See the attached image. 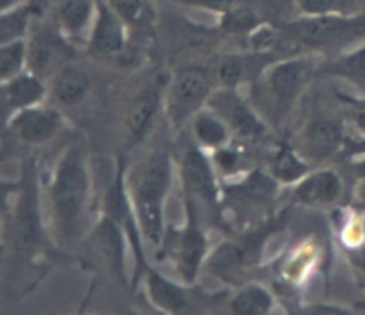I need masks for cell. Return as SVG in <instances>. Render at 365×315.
<instances>
[{
	"instance_id": "e0dca14e",
	"label": "cell",
	"mask_w": 365,
	"mask_h": 315,
	"mask_svg": "<svg viewBox=\"0 0 365 315\" xmlns=\"http://www.w3.org/2000/svg\"><path fill=\"white\" fill-rule=\"evenodd\" d=\"M342 193L341 176L333 170L306 174L294 190L297 201L308 207H325L335 202Z\"/></svg>"
},
{
	"instance_id": "3957f363",
	"label": "cell",
	"mask_w": 365,
	"mask_h": 315,
	"mask_svg": "<svg viewBox=\"0 0 365 315\" xmlns=\"http://www.w3.org/2000/svg\"><path fill=\"white\" fill-rule=\"evenodd\" d=\"M293 42L304 48H339L359 38H365V14L344 16V14H325V16H306L289 24L285 29Z\"/></svg>"
},
{
	"instance_id": "52a82bcc",
	"label": "cell",
	"mask_w": 365,
	"mask_h": 315,
	"mask_svg": "<svg viewBox=\"0 0 365 315\" xmlns=\"http://www.w3.org/2000/svg\"><path fill=\"white\" fill-rule=\"evenodd\" d=\"M128 25L117 16L108 0H98L96 18L90 27L88 48L96 56H119L126 42Z\"/></svg>"
},
{
	"instance_id": "30bf717a",
	"label": "cell",
	"mask_w": 365,
	"mask_h": 315,
	"mask_svg": "<svg viewBox=\"0 0 365 315\" xmlns=\"http://www.w3.org/2000/svg\"><path fill=\"white\" fill-rule=\"evenodd\" d=\"M182 180L187 195L195 197L197 201L216 202L218 199V184H216L212 162L195 148H190L182 159Z\"/></svg>"
},
{
	"instance_id": "f546056e",
	"label": "cell",
	"mask_w": 365,
	"mask_h": 315,
	"mask_svg": "<svg viewBox=\"0 0 365 315\" xmlns=\"http://www.w3.org/2000/svg\"><path fill=\"white\" fill-rule=\"evenodd\" d=\"M98 237L102 241V247L108 252L109 260L113 262L115 268H119L120 264H123V243H120V233L115 220L106 218L102 222V226H100Z\"/></svg>"
},
{
	"instance_id": "ffe728a7",
	"label": "cell",
	"mask_w": 365,
	"mask_h": 315,
	"mask_svg": "<svg viewBox=\"0 0 365 315\" xmlns=\"http://www.w3.org/2000/svg\"><path fill=\"white\" fill-rule=\"evenodd\" d=\"M98 0H58L56 21L66 35L78 38L92 27Z\"/></svg>"
},
{
	"instance_id": "7c38bea8",
	"label": "cell",
	"mask_w": 365,
	"mask_h": 315,
	"mask_svg": "<svg viewBox=\"0 0 365 315\" xmlns=\"http://www.w3.org/2000/svg\"><path fill=\"white\" fill-rule=\"evenodd\" d=\"M12 130L16 136L25 143H44L58 134L61 126L60 113L52 108H33L21 109L12 117Z\"/></svg>"
},
{
	"instance_id": "9a60e30c",
	"label": "cell",
	"mask_w": 365,
	"mask_h": 315,
	"mask_svg": "<svg viewBox=\"0 0 365 315\" xmlns=\"http://www.w3.org/2000/svg\"><path fill=\"white\" fill-rule=\"evenodd\" d=\"M272 63H276L274 58L266 52H257V54H235L222 58L218 67H216V81L220 86L235 88L241 83H249L258 75L266 73Z\"/></svg>"
},
{
	"instance_id": "d590c367",
	"label": "cell",
	"mask_w": 365,
	"mask_h": 315,
	"mask_svg": "<svg viewBox=\"0 0 365 315\" xmlns=\"http://www.w3.org/2000/svg\"><path fill=\"white\" fill-rule=\"evenodd\" d=\"M359 199H361V202H365V182L359 187Z\"/></svg>"
},
{
	"instance_id": "277c9868",
	"label": "cell",
	"mask_w": 365,
	"mask_h": 315,
	"mask_svg": "<svg viewBox=\"0 0 365 315\" xmlns=\"http://www.w3.org/2000/svg\"><path fill=\"white\" fill-rule=\"evenodd\" d=\"M212 94V81L207 69L184 67L167 86V113L174 126L195 117Z\"/></svg>"
},
{
	"instance_id": "6da1fadb",
	"label": "cell",
	"mask_w": 365,
	"mask_h": 315,
	"mask_svg": "<svg viewBox=\"0 0 365 315\" xmlns=\"http://www.w3.org/2000/svg\"><path fill=\"white\" fill-rule=\"evenodd\" d=\"M134 210L140 232L153 247L165 241V197L170 185V159L165 151L148 157L134 174Z\"/></svg>"
},
{
	"instance_id": "603a6c76",
	"label": "cell",
	"mask_w": 365,
	"mask_h": 315,
	"mask_svg": "<svg viewBox=\"0 0 365 315\" xmlns=\"http://www.w3.org/2000/svg\"><path fill=\"white\" fill-rule=\"evenodd\" d=\"M269 174L282 184H299L308 174V165L294 149L282 148L272 161Z\"/></svg>"
},
{
	"instance_id": "d6986e66",
	"label": "cell",
	"mask_w": 365,
	"mask_h": 315,
	"mask_svg": "<svg viewBox=\"0 0 365 315\" xmlns=\"http://www.w3.org/2000/svg\"><path fill=\"white\" fill-rule=\"evenodd\" d=\"M44 95H46V86L42 84L38 75L31 71L19 73L2 84L4 108L10 109L12 113H18L21 109L33 108V105H41Z\"/></svg>"
},
{
	"instance_id": "7a4b0ae2",
	"label": "cell",
	"mask_w": 365,
	"mask_h": 315,
	"mask_svg": "<svg viewBox=\"0 0 365 315\" xmlns=\"http://www.w3.org/2000/svg\"><path fill=\"white\" fill-rule=\"evenodd\" d=\"M88 199V172L81 148L73 145L56 167L50 184V212L56 232L63 239H71Z\"/></svg>"
},
{
	"instance_id": "7402d4cb",
	"label": "cell",
	"mask_w": 365,
	"mask_h": 315,
	"mask_svg": "<svg viewBox=\"0 0 365 315\" xmlns=\"http://www.w3.org/2000/svg\"><path fill=\"white\" fill-rule=\"evenodd\" d=\"M193 136L205 148L218 149L226 145L230 138V126L212 111H199L193 117Z\"/></svg>"
},
{
	"instance_id": "e575fe53",
	"label": "cell",
	"mask_w": 365,
	"mask_h": 315,
	"mask_svg": "<svg viewBox=\"0 0 365 315\" xmlns=\"http://www.w3.org/2000/svg\"><path fill=\"white\" fill-rule=\"evenodd\" d=\"M16 6H21V0H0V10L6 12V10H12Z\"/></svg>"
},
{
	"instance_id": "d6a6232c",
	"label": "cell",
	"mask_w": 365,
	"mask_h": 315,
	"mask_svg": "<svg viewBox=\"0 0 365 315\" xmlns=\"http://www.w3.org/2000/svg\"><path fill=\"white\" fill-rule=\"evenodd\" d=\"M212 162L224 174H235L243 168V157H241L240 151L227 148V145H222V148L215 149V161Z\"/></svg>"
},
{
	"instance_id": "9c48e42d",
	"label": "cell",
	"mask_w": 365,
	"mask_h": 315,
	"mask_svg": "<svg viewBox=\"0 0 365 315\" xmlns=\"http://www.w3.org/2000/svg\"><path fill=\"white\" fill-rule=\"evenodd\" d=\"M187 224L186 229L182 232L178 241V269L182 279L186 283H192L199 274V268L203 264V258L207 254V239L197 224V216H195V205L192 201H187Z\"/></svg>"
},
{
	"instance_id": "4316f807",
	"label": "cell",
	"mask_w": 365,
	"mask_h": 315,
	"mask_svg": "<svg viewBox=\"0 0 365 315\" xmlns=\"http://www.w3.org/2000/svg\"><path fill=\"white\" fill-rule=\"evenodd\" d=\"M24 67H27V41L18 38V41L2 42V48H0V77H2V83L16 77L19 73H24Z\"/></svg>"
},
{
	"instance_id": "ac0fdd59",
	"label": "cell",
	"mask_w": 365,
	"mask_h": 315,
	"mask_svg": "<svg viewBox=\"0 0 365 315\" xmlns=\"http://www.w3.org/2000/svg\"><path fill=\"white\" fill-rule=\"evenodd\" d=\"M16 241L24 250H33L41 241V218H38V201L33 182H27L21 190V197L16 210Z\"/></svg>"
},
{
	"instance_id": "836d02e7",
	"label": "cell",
	"mask_w": 365,
	"mask_h": 315,
	"mask_svg": "<svg viewBox=\"0 0 365 315\" xmlns=\"http://www.w3.org/2000/svg\"><path fill=\"white\" fill-rule=\"evenodd\" d=\"M176 2L190 4V6L207 8V10H215V12L220 14L230 12L234 8L245 6V4H251V0H176Z\"/></svg>"
},
{
	"instance_id": "1f68e13d",
	"label": "cell",
	"mask_w": 365,
	"mask_h": 315,
	"mask_svg": "<svg viewBox=\"0 0 365 315\" xmlns=\"http://www.w3.org/2000/svg\"><path fill=\"white\" fill-rule=\"evenodd\" d=\"M108 2L126 25L138 24L142 19L145 0H108Z\"/></svg>"
},
{
	"instance_id": "5bb4252c",
	"label": "cell",
	"mask_w": 365,
	"mask_h": 315,
	"mask_svg": "<svg viewBox=\"0 0 365 315\" xmlns=\"http://www.w3.org/2000/svg\"><path fill=\"white\" fill-rule=\"evenodd\" d=\"M344 130L339 123L331 119L310 120L300 136L302 153L310 159H329L342 148Z\"/></svg>"
},
{
	"instance_id": "8fae6325",
	"label": "cell",
	"mask_w": 365,
	"mask_h": 315,
	"mask_svg": "<svg viewBox=\"0 0 365 315\" xmlns=\"http://www.w3.org/2000/svg\"><path fill=\"white\" fill-rule=\"evenodd\" d=\"M163 92H165V84L161 78H155L136 94L126 117V138L130 145H136L148 134L161 105Z\"/></svg>"
},
{
	"instance_id": "cb8c5ba5",
	"label": "cell",
	"mask_w": 365,
	"mask_h": 315,
	"mask_svg": "<svg viewBox=\"0 0 365 315\" xmlns=\"http://www.w3.org/2000/svg\"><path fill=\"white\" fill-rule=\"evenodd\" d=\"M230 308H232L234 314L264 315L274 308V298L264 286L249 285L235 294Z\"/></svg>"
},
{
	"instance_id": "f1b7e54d",
	"label": "cell",
	"mask_w": 365,
	"mask_h": 315,
	"mask_svg": "<svg viewBox=\"0 0 365 315\" xmlns=\"http://www.w3.org/2000/svg\"><path fill=\"white\" fill-rule=\"evenodd\" d=\"M258 25H260V18L255 14L251 4L222 14V27L230 33H251Z\"/></svg>"
},
{
	"instance_id": "8992f818",
	"label": "cell",
	"mask_w": 365,
	"mask_h": 315,
	"mask_svg": "<svg viewBox=\"0 0 365 315\" xmlns=\"http://www.w3.org/2000/svg\"><path fill=\"white\" fill-rule=\"evenodd\" d=\"M207 105L237 136L245 138V140H257L264 134L262 120L258 119V115L249 108L247 101L241 100V95L234 88L222 86L220 90L212 92Z\"/></svg>"
},
{
	"instance_id": "83f0119b",
	"label": "cell",
	"mask_w": 365,
	"mask_h": 315,
	"mask_svg": "<svg viewBox=\"0 0 365 315\" xmlns=\"http://www.w3.org/2000/svg\"><path fill=\"white\" fill-rule=\"evenodd\" d=\"M31 8L16 6L12 10L2 12V24H0V38L2 42L25 38L29 33Z\"/></svg>"
},
{
	"instance_id": "5b68a950",
	"label": "cell",
	"mask_w": 365,
	"mask_h": 315,
	"mask_svg": "<svg viewBox=\"0 0 365 315\" xmlns=\"http://www.w3.org/2000/svg\"><path fill=\"white\" fill-rule=\"evenodd\" d=\"M310 75L312 63L304 58L272 63L264 75L266 94L272 101V108L279 115L287 113L300 92L304 90L306 83L310 81Z\"/></svg>"
},
{
	"instance_id": "4fadbf2b",
	"label": "cell",
	"mask_w": 365,
	"mask_h": 315,
	"mask_svg": "<svg viewBox=\"0 0 365 315\" xmlns=\"http://www.w3.org/2000/svg\"><path fill=\"white\" fill-rule=\"evenodd\" d=\"M66 42L48 31H36L27 41V67L38 77L54 75L61 66H66Z\"/></svg>"
},
{
	"instance_id": "2e32d148",
	"label": "cell",
	"mask_w": 365,
	"mask_h": 315,
	"mask_svg": "<svg viewBox=\"0 0 365 315\" xmlns=\"http://www.w3.org/2000/svg\"><path fill=\"white\" fill-rule=\"evenodd\" d=\"M90 90V77L83 67L66 63L52 75L50 95L60 108H75L86 98Z\"/></svg>"
},
{
	"instance_id": "d4e9b609",
	"label": "cell",
	"mask_w": 365,
	"mask_h": 315,
	"mask_svg": "<svg viewBox=\"0 0 365 315\" xmlns=\"http://www.w3.org/2000/svg\"><path fill=\"white\" fill-rule=\"evenodd\" d=\"M234 195L240 199V201L247 202H264L269 201L274 193H276V178L269 174L262 172H252L249 174L241 184H237L234 187Z\"/></svg>"
},
{
	"instance_id": "484cf974",
	"label": "cell",
	"mask_w": 365,
	"mask_h": 315,
	"mask_svg": "<svg viewBox=\"0 0 365 315\" xmlns=\"http://www.w3.org/2000/svg\"><path fill=\"white\" fill-rule=\"evenodd\" d=\"M329 71L365 92V44L356 48L350 54L342 56L341 60H336L329 67Z\"/></svg>"
},
{
	"instance_id": "ba28073f",
	"label": "cell",
	"mask_w": 365,
	"mask_h": 315,
	"mask_svg": "<svg viewBox=\"0 0 365 315\" xmlns=\"http://www.w3.org/2000/svg\"><path fill=\"white\" fill-rule=\"evenodd\" d=\"M266 235H268V232L262 229V232L245 235L240 241L220 244L215 250V254L210 256V272L216 275H230L247 268V266H251L260 254V250H262Z\"/></svg>"
},
{
	"instance_id": "44dd1931",
	"label": "cell",
	"mask_w": 365,
	"mask_h": 315,
	"mask_svg": "<svg viewBox=\"0 0 365 315\" xmlns=\"http://www.w3.org/2000/svg\"><path fill=\"white\" fill-rule=\"evenodd\" d=\"M148 294H150L151 302L163 311L176 314L180 309L186 308V292H184V289L173 283V281H168L167 277H163L161 274H157V272L148 274Z\"/></svg>"
},
{
	"instance_id": "4dcf8cb0",
	"label": "cell",
	"mask_w": 365,
	"mask_h": 315,
	"mask_svg": "<svg viewBox=\"0 0 365 315\" xmlns=\"http://www.w3.org/2000/svg\"><path fill=\"white\" fill-rule=\"evenodd\" d=\"M304 16H325V14H344L348 0H294Z\"/></svg>"
}]
</instances>
